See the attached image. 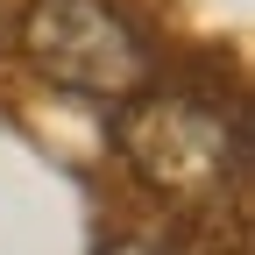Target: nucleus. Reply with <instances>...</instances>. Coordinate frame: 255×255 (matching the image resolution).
<instances>
[{
    "instance_id": "f257e3e1",
    "label": "nucleus",
    "mask_w": 255,
    "mask_h": 255,
    "mask_svg": "<svg viewBox=\"0 0 255 255\" xmlns=\"http://www.w3.org/2000/svg\"><path fill=\"white\" fill-rule=\"evenodd\" d=\"M114 149L149 191L184 206H206L241 177V121L199 92H128L114 114Z\"/></svg>"
},
{
    "instance_id": "f03ea898",
    "label": "nucleus",
    "mask_w": 255,
    "mask_h": 255,
    "mask_svg": "<svg viewBox=\"0 0 255 255\" xmlns=\"http://www.w3.org/2000/svg\"><path fill=\"white\" fill-rule=\"evenodd\" d=\"M21 57L64 92L85 100H128L149 85V50L107 0H28L21 14Z\"/></svg>"
},
{
    "instance_id": "7ed1b4c3",
    "label": "nucleus",
    "mask_w": 255,
    "mask_h": 255,
    "mask_svg": "<svg viewBox=\"0 0 255 255\" xmlns=\"http://www.w3.org/2000/svg\"><path fill=\"white\" fill-rule=\"evenodd\" d=\"M100 255H170L163 241H142V234H128V241H114V248H100Z\"/></svg>"
}]
</instances>
